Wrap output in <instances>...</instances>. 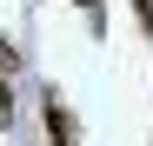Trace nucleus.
Returning <instances> with one entry per match:
<instances>
[{
	"label": "nucleus",
	"mask_w": 153,
	"mask_h": 146,
	"mask_svg": "<svg viewBox=\"0 0 153 146\" xmlns=\"http://www.w3.org/2000/svg\"><path fill=\"white\" fill-rule=\"evenodd\" d=\"M73 7H87V13H93V20H100V0H73Z\"/></svg>",
	"instance_id": "obj_5"
},
{
	"label": "nucleus",
	"mask_w": 153,
	"mask_h": 146,
	"mask_svg": "<svg viewBox=\"0 0 153 146\" xmlns=\"http://www.w3.org/2000/svg\"><path fill=\"white\" fill-rule=\"evenodd\" d=\"M47 139H53V146H73V139H80V126H73V113H67L60 93H47Z\"/></svg>",
	"instance_id": "obj_1"
},
{
	"label": "nucleus",
	"mask_w": 153,
	"mask_h": 146,
	"mask_svg": "<svg viewBox=\"0 0 153 146\" xmlns=\"http://www.w3.org/2000/svg\"><path fill=\"white\" fill-rule=\"evenodd\" d=\"M13 119V93H7V80H0V126Z\"/></svg>",
	"instance_id": "obj_3"
},
{
	"label": "nucleus",
	"mask_w": 153,
	"mask_h": 146,
	"mask_svg": "<svg viewBox=\"0 0 153 146\" xmlns=\"http://www.w3.org/2000/svg\"><path fill=\"white\" fill-rule=\"evenodd\" d=\"M13 66H20V53H13V46H7V40H0V80H7V73H13Z\"/></svg>",
	"instance_id": "obj_2"
},
{
	"label": "nucleus",
	"mask_w": 153,
	"mask_h": 146,
	"mask_svg": "<svg viewBox=\"0 0 153 146\" xmlns=\"http://www.w3.org/2000/svg\"><path fill=\"white\" fill-rule=\"evenodd\" d=\"M133 13H140V27L153 33V0H133Z\"/></svg>",
	"instance_id": "obj_4"
}]
</instances>
